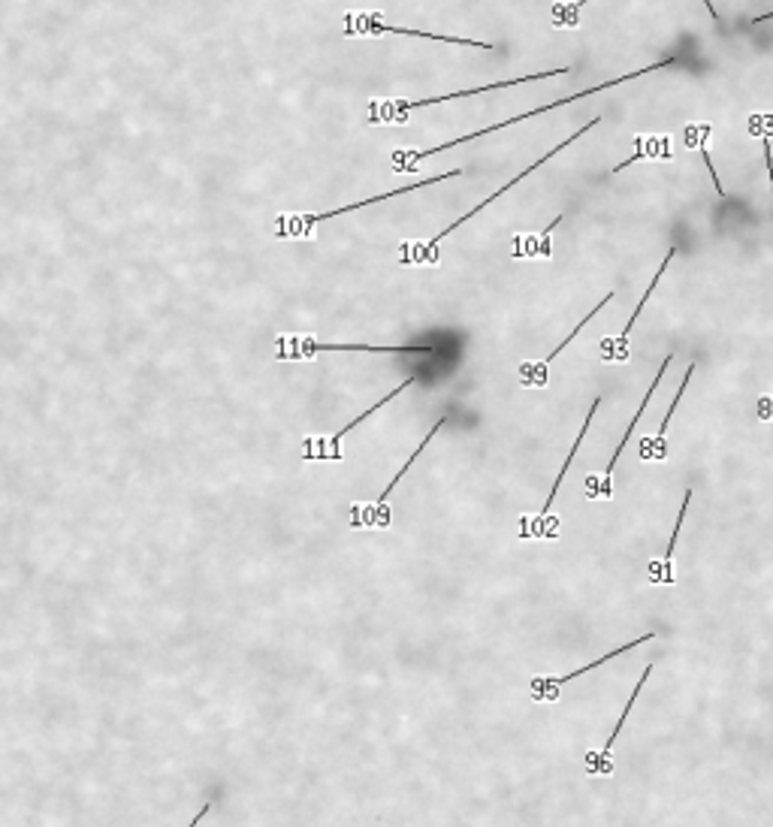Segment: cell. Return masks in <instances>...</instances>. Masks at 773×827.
<instances>
[{"label": "cell", "instance_id": "cell-11", "mask_svg": "<svg viewBox=\"0 0 773 827\" xmlns=\"http://www.w3.org/2000/svg\"><path fill=\"white\" fill-rule=\"evenodd\" d=\"M650 674H653V661L650 665L644 668V674H641V680H638V686H635V692L629 695V704H626V710H623V716L616 719V725H613V734L607 737V743L598 749V752H586V758H583V764H586V773L589 776H607L610 770H613V764H610V752H613V746H616V737L623 734V725L629 722V713H632V707H635V701H638V695H641V689L647 686V680H650Z\"/></svg>", "mask_w": 773, "mask_h": 827}, {"label": "cell", "instance_id": "cell-20", "mask_svg": "<svg viewBox=\"0 0 773 827\" xmlns=\"http://www.w3.org/2000/svg\"><path fill=\"white\" fill-rule=\"evenodd\" d=\"M707 133H710V127L704 124V127H701V139H698V148H701V157H704L707 170H710V176H713V188H716V194H719V197H725V188L719 185V176H716V170H713V160H710V151H707V139H704Z\"/></svg>", "mask_w": 773, "mask_h": 827}, {"label": "cell", "instance_id": "cell-24", "mask_svg": "<svg viewBox=\"0 0 773 827\" xmlns=\"http://www.w3.org/2000/svg\"><path fill=\"white\" fill-rule=\"evenodd\" d=\"M773 19V13H761L758 19H752V25H761V22H770Z\"/></svg>", "mask_w": 773, "mask_h": 827}, {"label": "cell", "instance_id": "cell-6", "mask_svg": "<svg viewBox=\"0 0 773 827\" xmlns=\"http://www.w3.org/2000/svg\"><path fill=\"white\" fill-rule=\"evenodd\" d=\"M345 37H384V34H399V37H420L429 43H453V46H469V49H484L493 52L496 43H478V40H462V37H444V34H429V31H414V28H396L387 25L381 13H345Z\"/></svg>", "mask_w": 773, "mask_h": 827}, {"label": "cell", "instance_id": "cell-7", "mask_svg": "<svg viewBox=\"0 0 773 827\" xmlns=\"http://www.w3.org/2000/svg\"><path fill=\"white\" fill-rule=\"evenodd\" d=\"M598 405H601V399H595V402L589 405V414H586V420H583V426H580V435L574 438V444H571V450H568V456H565V462H562V468H559V474H556V480H553V489H550V495H547L541 517H538L532 526H523V532H520L523 541H529V538H532V541H553V538L559 535V526H553L550 508H553L556 492H559V486H562V480H565V474H568V468H571V462H574V456H577V450H580V444H583V438H586V432H589V426H592V417H595Z\"/></svg>", "mask_w": 773, "mask_h": 827}, {"label": "cell", "instance_id": "cell-2", "mask_svg": "<svg viewBox=\"0 0 773 827\" xmlns=\"http://www.w3.org/2000/svg\"><path fill=\"white\" fill-rule=\"evenodd\" d=\"M462 170H447V173H438V176H429L423 182H414L408 188H396V191H387V194H378V197H369V200H360V203H351V206H342V209H333V212H302V215H278L275 224V239H308V236H315V227L330 221V218H339V215H348V212H360L363 206H375V203H384V200H393V197H402V194H411L417 188H432L438 182H447V179H459Z\"/></svg>", "mask_w": 773, "mask_h": 827}, {"label": "cell", "instance_id": "cell-3", "mask_svg": "<svg viewBox=\"0 0 773 827\" xmlns=\"http://www.w3.org/2000/svg\"><path fill=\"white\" fill-rule=\"evenodd\" d=\"M568 67H556L547 73H529V76H517L508 82H493L484 88H469V91H456V94H444V97H426V100H390V103H369V124H405V112L411 109H423V106H435V103H447V100H459V97H475L484 91H499V88H514V85H529V82H541V79H556L565 76Z\"/></svg>", "mask_w": 773, "mask_h": 827}, {"label": "cell", "instance_id": "cell-18", "mask_svg": "<svg viewBox=\"0 0 773 827\" xmlns=\"http://www.w3.org/2000/svg\"><path fill=\"white\" fill-rule=\"evenodd\" d=\"M589 0H571V4H553V28H577L580 25V10Z\"/></svg>", "mask_w": 773, "mask_h": 827}, {"label": "cell", "instance_id": "cell-19", "mask_svg": "<svg viewBox=\"0 0 773 827\" xmlns=\"http://www.w3.org/2000/svg\"><path fill=\"white\" fill-rule=\"evenodd\" d=\"M638 142V151L626 160V163H620V167H616L613 173H623L626 167H632V163H638V160H644V157H656V154H668V148H656V142L659 139H647V136H638L635 139Z\"/></svg>", "mask_w": 773, "mask_h": 827}, {"label": "cell", "instance_id": "cell-1", "mask_svg": "<svg viewBox=\"0 0 773 827\" xmlns=\"http://www.w3.org/2000/svg\"><path fill=\"white\" fill-rule=\"evenodd\" d=\"M671 64H677V58H665V61L653 64V67H641V70H635V73H629V76H616V79H610V82H604V85H595V88L577 91V94H571V97H562V100L544 103V106H538V109H532V112L514 115V118H508V121H499V124H493V127H484V130L466 133V136H459V139H450V142H444V145H435V148H426V151H393V163H396L393 170H396V173H414V170L420 167V160H426V157H435V154H441V151H447V148L466 145V142H472V139H484L487 133H496V130H502V127L520 124V121H526V118H535V115L553 112V109H559V106L577 103V100H583V97H589V94H598V91H607V88H616V85H626V82H632V79H638V76H644V73H653V70H662V67H671Z\"/></svg>", "mask_w": 773, "mask_h": 827}, {"label": "cell", "instance_id": "cell-16", "mask_svg": "<svg viewBox=\"0 0 773 827\" xmlns=\"http://www.w3.org/2000/svg\"><path fill=\"white\" fill-rule=\"evenodd\" d=\"M414 381H417V378H405V381H402V384H399V387H396V390H390V393H387V396H384V399H381V402H375V405H372V408H369V411H363V414H360V417H357V420H351V423H348V426H345V429H339V432H336V435H330V438H327V441H318V444H324V447H330V450H327V456H324V459H342V450H339V441H342V438H345V435H348V432H354V429H357V426H360V423H363V420H369V417H372V414H375V411H381V408H384V405H390V402H393V399H396V396H399V393H405V390H408V387H411V384H414Z\"/></svg>", "mask_w": 773, "mask_h": 827}, {"label": "cell", "instance_id": "cell-10", "mask_svg": "<svg viewBox=\"0 0 773 827\" xmlns=\"http://www.w3.org/2000/svg\"><path fill=\"white\" fill-rule=\"evenodd\" d=\"M653 637H656L653 631H650V634H644V637H635V640H629V643H623V646L610 649L607 655H601V658L589 661L586 668H580V671H571V674H565V677H535V680H532V698H535V701H559V692H562V686H565V683H571V680H580L583 674H589V671L601 668L604 661H613L616 655H623V652H632L635 646H641V643H647V640H653Z\"/></svg>", "mask_w": 773, "mask_h": 827}, {"label": "cell", "instance_id": "cell-21", "mask_svg": "<svg viewBox=\"0 0 773 827\" xmlns=\"http://www.w3.org/2000/svg\"><path fill=\"white\" fill-rule=\"evenodd\" d=\"M758 420L773 423V393H770V396H764V399L758 402Z\"/></svg>", "mask_w": 773, "mask_h": 827}, {"label": "cell", "instance_id": "cell-22", "mask_svg": "<svg viewBox=\"0 0 773 827\" xmlns=\"http://www.w3.org/2000/svg\"><path fill=\"white\" fill-rule=\"evenodd\" d=\"M761 145H764V163H767V176H770V191H773V154H770V142H767V139H761Z\"/></svg>", "mask_w": 773, "mask_h": 827}, {"label": "cell", "instance_id": "cell-5", "mask_svg": "<svg viewBox=\"0 0 773 827\" xmlns=\"http://www.w3.org/2000/svg\"><path fill=\"white\" fill-rule=\"evenodd\" d=\"M327 351H357V354H420V357H435V345H327L315 342L312 336H281L278 339V354L275 360H312L315 354Z\"/></svg>", "mask_w": 773, "mask_h": 827}, {"label": "cell", "instance_id": "cell-9", "mask_svg": "<svg viewBox=\"0 0 773 827\" xmlns=\"http://www.w3.org/2000/svg\"><path fill=\"white\" fill-rule=\"evenodd\" d=\"M444 423H447V414L435 420V426L429 429V435H426V438H423V441L417 444V450L411 453V459H408V462H405V465H402V468L396 471V477H393V480H390V483L384 486V492H378V499H375L372 505H366L363 511H360V505H354V511H351V514H354V517H360V514H363V526H375V529H387V526H390V511H384V505L390 502V495H393V489L399 486V480H402V477H405V474L411 471V465L417 462V456H420V453L426 450V444H429V441H432V438L438 435V429H441Z\"/></svg>", "mask_w": 773, "mask_h": 827}, {"label": "cell", "instance_id": "cell-14", "mask_svg": "<svg viewBox=\"0 0 773 827\" xmlns=\"http://www.w3.org/2000/svg\"><path fill=\"white\" fill-rule=\"evenodd\" d=\"M689 502H692V489L683 492V508L677 514V523H674V535L668 541V550H665V559H653L650 562V583L656 586H671L677 577H674V550H677V541H680V529H683V520L689 514Z\"/></svg>", "mask_w": 773, "mask_h": 827}, {"label": "cell", "instance_id": "cell-8", "mask_svg": "<svg viewBox=\"0 0 773 827\" xmlns=\"http://www.w3.org/2000/svg\"><path fill=\"white\" fill-rule=\"evenodd\" d=\"M671 360H674V354H668L665 357V363H662V369H659V375L653 378V384H650V390H647V396H644V402H641V408H638V414L632 417V423H629V429H626V435H623V441L616 444V450H613V456H610V462H607V468H604V474L601 477H589V483H586V495L589 499H610L613 495V486H610V477H613V468H616V462H620V456H623V450H626V444L632 441V435H635V426L641 423V417H644V411H647V405H650V399H653V393H656V387L662 384V378H665V372H668V366H671Z\"/></svg>", "mask_w": 773, "mask_h": 827}, {"label": "cell", "instance_id": "cell-4", "mask_svg": "<svg viewBox=\"0 0 773 827\" xmlns=\"http://www.w3.org/2000/svg\"><path fill=\"white\" fill-rule=\"evenodd\" d=\"M595 124H601V118H592V121H589V124H586V127H580V130H577V133H574V136H568V139H562V142H559V145H556V148H550V151H547V154H544V157H538V160H535V163H529V167H526V170H523V173H517V176H514V179H511V182H508V185H505V188H499V191H496V194H490V197H487V200H484V203H481V206H475V209H472V212H466V215H462V218H459V221H453V224H450V227H447V230H441V233H438V236H432V239H426V242H423V245H420V248H414V251H411V254H408V257H405V260H402V263H438V242H441V239H447V236H450V233H453V230H459V224H466V221H469V218H475V215H478V212H484V209H487V206H493V203H496V200H499V197H505V194H508V191H511V188H517V185H520V182H523V179H526V176H532V173H535V170H538V167H544V163H547V160H550V157H556V151H562V148H568V145H571V142H574V139H580V136H583V133H586V130H592V127H595Z\"/></svg>", "mask_w": 773, "mask_h": 827}, {"label": "cell", "instance_id": "cell-23", "mask_svg": "<svg viewBox=\"0 0 773 827\" xmlns=\"http://www.w3.org/2000/svg\"><path fill=\"white\" fill-rule=\"evenodd\" d=\"M209 809H212V803H206V806H203V809H200V812H197V815H194V821H191V824H188V827H197V824H200V821H203V818H206V812H209Z\"/></svg>", "mask_w": 773, "mask_h": 827}, {"label": "cell", "instance_id": "cell-15", "mask_svg": "<svg viewBox=\"0 0 773 827\" xmlns=\"http://www.w3.org/2000/svg\"><path fill=\"white\" fill-rule=\"evenodd\" d=\"M692 372H695V363H689V369H686V375H683V384H680V390H677V396H674V402H671V408H668V414H665V420H662V426H659V432H656V438H647V441H641V459H653V462H662L665 456H668V444H665V435H668V426H671V417L677 414V405H680V399H683V393H686V387H689V378H692Z\"/></svg>", "mask_w": 773, "mask_h": 827}, {"label": "cell", "instance_id": "cell-12", "mask_svg": "<svg viewBox=\"0 0 773 827\" xmlns=\"http://www.w3.org/2000/svg\"><path fill=\"white\" fill-rule=\"evenodd\" d=\"M674 257H677V248H671V251H668V257L662 260L659 272H656V275H653V281L647 284V293L641 296V302H638L635 314L629 317V323H626V329H623V333H620V339H616V342H604V345H601V354H604V360H610V363H623V360H629V336H632V326H635V320L641 317V311H644L647 299L653 296L656 284L662 281V275H665V269H668V263H671Z\"/></svg>", "mask_w": 773, "mask_h": 827}, {"label": "cell", "instance_id": "cell-13", "mask_svg": "<svg viewBox=\"0 0 773 827\" xmlns=\"http://www.w3.org/2000/svg\"><path fill=\"white\" fill-rule=\"evenodd\" d=\"M610 299H613V293H604V299H601V302H598V305H595V308H592V311H589V314H586V317H583V320L571 329L568 339H565L562 345H556V348L550 351V357H544L541 363H523V366H520V375H523V384H526V387H544V384H547V369H550V363H553V360H556V357H559V354H562V351H565V348H568V345H571V342L583 333V326H586V323H589V320H592V317H595V314H598V311H601Z\"/></svg>", "mask_w": 773, "mask_h": 827}, {"label": "cell", "instance_id": "cell-17", "mask_svg": "<svg viewBox=\"0 0 773 827\" xmlns=\"http://www.w3.org/2000/svg\"><path fill=\"white\" fill-rule=\"evenodd\" d=\"M565 215H556V221H550V227L538 236H514V260H550L553 248H550V233L562 224Z\"/></svg>", "mask_w": 773, "mask_h": 827}]
</instances>
